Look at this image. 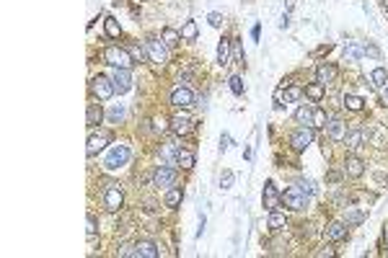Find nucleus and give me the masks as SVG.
Listing matches in <instances>:
<instances>
[{
  "instance_id": "obj_1",
  "label": "nucleus",
  "mask_w": 388,
  "mask_h": 258,
  "mask_svg": "<svg viewBox=\"0 0 388 258\" xmlns=\"http://www.w3.org/2000/svg\"><path fill=\"white\" fill-rule=\"evenodd\" d=\"M104 60H106L114 70H130L132 65H137V62L132 60V55L127 52V47H106Z\"/></svg>"
},
{
  "instance_id": "obj_2",
  "label": "nucleus",
  "mask_w": 388,
  "mask_h": 258,
  "mask_svg": "<svg viewBox=\"0 0 388 258\" xmlns=\"http://www.w3.org/2000/svg\"><path fill=\"white\" fill-rule=\"evenodd\" d=\"M122 204H125V191H122V186L114 184V181L106 184V189H104V209H106V212H119Z\"/></svg>"
},
{
  "instance_id": "obj_3",
  "label": "nucleus",
  "mask_w": 388,
  "mask_h": 258,
  "mask_svg": "<svg viewBox=\"0 0 388 258\" xmlns=\"http://www.w3.org/2000/svg\"><path fill=\"white\" fill-rule=\"evenodd\" d=\"M127 160H130V145L119 142V145H114V147L109 150V155H106V160H104V168H106V170H116V168L127 165Z\"/></svg>"
},
{
  "instance_id": "obj_4",
  "label": "nucleus",
  "mask_w": 388,
  "mask_h": 258,
  "mask_svg": "<svg viewBox=\"0 0 388 258\" xmlns=\"http://www.w3.org/2000/svg\"><path fill=\"white\" fill-rule=\"evenodd\" d=\"M91 93H93L99 101H109V98L116 93L114 80H111V78H106V75H96V78L91 80Z\"/></svg>"
},
{
  "instance_id": "obj_5",
  "label": "nucleus",
  "mask_w": 388,
  "mask_h": 258,
  "mask_svg": "<svg viewBox=\"0 0 388 258\" xmlns=\"http://www.w3.org/2000/svg\"><path fill=\"white\" fill-rule=\"evenodd\" d=\"M145 52H148L150 62H155V65H166L168 62V47H166L163 39H148L145 41Z\"/></svg>"
},
{
  "instance_id": "obj_6",
  "label": "nucleus",
  "mask_w": 388,
  "mask_h": 258,
  "mask_svg": "<svg viewBox=\"0 0 388 258\" xmlns=\"http://www.w3.org/2000/svg\"><path fill=\"white\" fill-rule=\"evenodd\" d=\"M305 191L295 184V186H287L285 191H282V207H290V209H295V212H300L303 207H305Z\"/></svg>"
},
{
  "instance_id": "obj_7",
  "label": "nucleus",
  "mask_w": 388,
  "mask_h": 258,
  "mask_svg": "<svg viewBox=\"0 0 388 258\" xmlns=\"http://www.w3.org/2000/svg\"><path fill=\"white\" fill-rule=\"evenodd\" d=\"M176 184V168L171 165H158L155 168V173H153V186H158V189H168Z\"/></svg>"
},
{
  "instance_id": "obj_8",
  "label": "nucleus",
  "mask_w": 388,
  "mask_h": 258,
  "mask_svg": "<svg viewBox=\"0 0 388 258\" xmlns=\"http://www.w3.org/2000/svg\"><path fill=\"white\" fill-rule=\"evenodd\" d=\"M111 142V132H106V129H99V132H93L91 137H88V145H86V152L93 158V155H99L106 145Z\"/></svg>"
},
{
  "instance_id": "obj_9",
  "label": "nucleus",
  "mask_w": 388,
  "mask_h": 258,
  "mask_svg": "<svg viewBox=\"0 0 388 258\" xmlns=\"http://www.w3.org/2000/svg\"><path fill=\"white\" fill-rule=\"evenodd\" d=\"M261 201L269 212H275L277 207H282V194H277V186L275 181H266L264 184V194H261Z\"/></svg>"
},
{
  "instance_id": "obj_10",
  "label": "nucleus",
  "mask_w": 388,
  "mask_h": 258,
  "mask_svg": "<svg viewBox=\"0 0 388 258\" xmlns=\"http://www.w3.org/2000/svg\"><path fill=\"white\" fill-rule=\"evenodd\" d=\"M310 142H313V129L300 126V129H295V132L290 135V145H293V150H298V152H303Z\"/></svg>"
},
{
  "instance_id": "obj_11",
  "label": "nucleus",
  "mask_w": 388,
  "mask_h": 258,
  "mask_svg": "<svg viewBox=\"0 0 388 258\" xmlns=\"http://www.w3.org/2000/svg\"><path fill=\"white\" fill-rule=\"evenodd\" d=\"M158 255H161V250H158V245H155L153 240H137L135 243L132 258H158Z\"/></svg>"
},
{
  "instance_id": "obj_12",
  "label": "nucleus",
  "mask_w": 388,
  "mask_h": 258,
  "mask_svg": "<svg viewBox=\"0 0 388 258\" xmlns=\"http://www.w3.org/2000/svg\"><path fill=\"white\" fill-rule=\"evenodd\" d=\"M168 124H171V132H174V135H179V137H186V135L191 132V129H194L191 119H189V116H184V114H176Z\"/></svg>"
},
{
  "instance_id": "obj_13",
  "label": "nucleus",
  "mask_w": 388,
  "mask_h": 258,
  "mask_svg": "<svg viewBox=\"0 0 388 258\" xmlns=\"http://www.w3.org/2000/svg\"><path fill=\"white\" fill-rule=\"evenodd\" d=\"M111 80H114V88H116V93H119V96L132 88V75H130V70H114Z\"/></svg>"
},
{
  "instance_id": "obj_14",
  "label": "nucleus",
  "mask_w": 388,
  "mask_h": 258,
  "mask_svg": "<svg viewBox=\"0 0 388 258\" xmlns=\"http://www.w3.org/2000/svg\"><path fill=\"white\" fill-rule=\"evenodd\" d=\"M171 104L176 106V109H189L191 104H194V93L189 91V88H174V93H171Z\"/></svg>"
},
{
  "instance_id": "obj_15",
  "label": "nucleus",
  "mask_w": 388,
  "mask_h": 258,
  "mask_svg": "<svg viewBox=\"0 0 388 258\" xmlns=\"http://www.w3.org/2000/svg\"><path fill=\"white\" fill-rule=\"evenodd\" d=\"M347 233H349V225H347V222H331V225L324 230V238H326L329 243H331V240H344Z\"/></svg>"
},
{
  "instance_id": "obj_16",
  "label": "nucleus",
  "mask_w": 388,
  "mask_h": 258,
  "mask_svg": "<svg viewBox=\"0 0 388 258\" xmlns=\"http://www.w3.org/2000/svg\"><path fill=\"white\" fill-rule=\"evenodd\" d=\"M344 173L352 176V178H360V176L365 173V163H362L360 158H355V155H349V158L344 160Z\"/></svg>"
},
{
  "instance_id": "obj_17",
  "label": "nucleus",
  "mask_w": 388,
  "mask_h": 258,
  "mask_svg": "<svg viewBox=\"0 0 388 258\" xmlns=\"http://www.w3.org/2000/svg\"><path fill=\"white\" fill-rule=\"evenodd\" d=\"M326 129H329V137L331 140H336V142H342L344 137H347V124L342 121V119H331V121H326Z\"/></svg>"
},
{
  "instance_id": "obj_18",
  "label": "nucleus",
  "mask_w": 388,
  "mask_h": 258,
  "mask_svg": "<svg viewBox=\"0 0 388 258\" xmlns=\"http://www.w3.org/2000/svg\"><path fill=\"white\" fill-rule=\"evenodd\" d=\"M334 78H336V67H334L331 62H324V65L316 67V83L326 85V83H331Z\"/></svg>"
},
{
  "instance_id": "obj_19",
  "label": "nucleus",
  "mask_w": 388,
  "mask_h": 258,
  "mask_svg": "<svg viewBox=\"0 0 388 258\" xmlns=\"http://www.w3.org/2000/svg\"><path fill=\"white\" fill-rule=\"evenodd\" d=\"M368 137H370V135L365 132V129H355V132H347V137H344L342 142H344L349 150H355V147H360V145H362Z\"/></svg>"
},
{
  "instance_id": "obj_20",
  "label": "nucleus",
  "mask_w": 388,
  "mask_h": 258,
  "mask_svg": "<svg viewBox=\"0 0 388 258\" xmlns=\"http://www.w3.org/2000/svg\"><path fill=\"white\" fill-rule=\"evenodd\" d=\"M174 160H176V165H181V168H194V163H197L194 152L181 150V147H176V150H174Z\"/></svg>"
},
{
  "instance_id": "obj_21",
  "label": "nucleus",
  "mask_w": 388,
  "mask_h": 258,
  "mask_svg": "<svg viewBox=\"0 0 388 258\" xmlns=\"http://www.w3.org/2000/svg\"><path fill=\"white\" fill-rule=\"evenodd\" d=\"M362 55H365V47H362V44H355V41H349V44L344 47V60H347V62H357Z\"/></svg>"
},
{
  "instance_id": "obj_22",
  "label": "nucleus",
  "mask_w": 388,
  "mask_h": 258,
  "mask_svg": "<svg viewBox=\"0 0 388 258\" xmlns=\"http://www.w3.org/2000/svg\"><path fill=\"white\" fill-rule=\"evenodd\" d=\"M101 119H104V109H101L99 104H91V106H88V111H86V121H88V126L101 124Z\"/></svg>"
},
{
  "instance_id": "obj_23",
  "label": "nucleus",
  "mask_w": 388,
  "mask_h": 258,
  "mask_svg": "<svg viewBox=\"0 0 388 258\" xmlns=\"http://www.w3.org/2000/svg\"><path fill=\"white\" fill-rule=\"evenodd\" d=\"M230 62V39H220V44H217V65H228Z\"/></svg>"
},
{
  "instance_id": "obj_24",
  "label": "nucleus",
  "mask_w": 388,
  "mask_h": 258,
  "mask_svg": "<svg viewBox=\"0 0 388 258\" xmlns=\"http://www.w3.org/2000/svg\"><path fill=\"white\" fill-rule=\"evenodd\" d=\"M197 34H200V29H197V21H184V26H181V39L184 41H194L197 39Z\"/></svg>"
},
{
  "instance_id": "obj_25",
  "label": "nucleus",
  "mask_w": 388,
  "mask_h": 258,
  "mask_svg": "<svg viewBox=\"0 0 388 258\" xmlns=\"http://www.w3.org/2000/svg\"><path fill=\"white\" fill-rule=\"evenodd\" d=\"M324 88H326V85H321V83H310V85H305V96L319 104L324 98Z\"/></svg>"
},
{
  "instance_id": "obj_26",
  "label": "nucleus",
  "mask_w": 388,
  "mask_h": 258,
  "mask_svg": "<svg viewBox=\"0 0 388 258\" xmlns=\"http://www.w3.org/2000/svg\"><path fill=\"white\" fill-rule=\"evenodd\" d=\"M285 225H287V217H285V214H280L277 209H275V212H269L266 227H272V230H280V227H285Z\"/></svg>"
},
{
  "instance_id": "obj_27",
  "label": "nucleus",
  "mask_w": 388,
  "mask_h": 258,
  "mask_svg": "<svg viewBox=\"0 0 388 258\" xmlns=\"http://www.w3.org/2000/svg\"><path fill=\"white\" fill-rule=\"evenodd\" d=\"M370 83L375 85V88H383V85L388 83V70H385V67H375V70L370 72Z\"/></svg>"
},
{
  "instance_id": "obj_28",
  "label": "nucleus",
  "mask_w": 388,
  "mask_h": 258,
  "mask_svg": "<svg viewBox=\"0 0 388 258\" xmlns=\"http://www.w3.org/2000/svg\"><path fill=\"white\" fill-rule=\"evenodd\" d=\"M104 26H106V36H109V39H119L122 26H119V21H116L114 16H109V18L104 21Z\"/></svg>"
},
{
  "instance_id": "obj_29",
  "label": "nucleus",
  "mask_w": 388,
  "mask_h": 258,
  "mask_svg": "<svg viewBox=\"0 0 388 258\" xmlns=\"http://www.w3.org/2000/svg\"><path fill=\"white\" fill-rule=\"evenodd\" d=\"M181 199H184V191H181V189H168V191H166V199H163V201H166V207L176 209V207L181 204Z\"/></svg>"
},
{
  "instance_id": "obj_30",
  "label": "nucleus",
  "mask_w": 388,
  "mask_h": 258,
  "mask_svg": "<svg viewBox=\"0 0 388 258\" xmlns=\"http://www.w3.org/2000/svg\"><path fill=\"white\" fill-rule=\"evenodd\" d=\"M344 106H347L349 111H362L365 101H362L360 96H355V93H344Z\"/></svg>"
},
{
  "instance_id": "obj_31",
  "label": "nucleus",
  "mask_w": 388,
  "mask_h": 258,
  "mask_svg": "<svg viewBox=\"0 0 388 258\" xmlns=\"http://www.w3.org/2000/svg\"><path fill=\"white\" fill-rule=\"evenodd\" d=\"M161 39L166 41V47L171 49V47H176L179 41H181V34L179 31H174V29H163V34H161Z\"/></svg>"
},
{
  "instance_id": "obj_32",
  "label": "nucleus",
  "mask_w": 388,
  "mask_h": 258,
  "mask_svg": "<svg viewBox=\"0 0 388 258\" xmlns=\"http://www.w3.org/2000/svg\"><path fill=\"white\" fill-rule=\"evenodd\" d=\"M228 85H230V91L236 93V96H244V78H241V75H230Z\"/></svg>"
},
{
  "instance_id": "obj_33",
  "label": "nucleus",
  "mask_w": 388,
  "mask_h": 258,
  "mask_svg": "<svg viewBox=\"0 0 388 258\" xmlns=\"http://www.w3.org/2000/svg\"><path fill=\"white\" fill-rule=\"evenodd\" d=\"M362 220H365V214H362V212H357V209H349V212H347V217H344V222H347L349 227H352V225H360Z\"/></svg>"
},
{
  "instance_id": "obj_34",
  "label": "nucleus",
  "mask_w": 388,
  "mask_h": 258,
  "mask_svg": "<svg viewBox=\"0 0 388 258\" xmlns=\"http://www.w3.org/2000/svg\"><path fill=\"white\" fill-rule=\"evenodd\" d=\"M310 126H326V111L324 109H313V116H310Z\"/></svg>"
},
{
  "instance_id": "obj_35",
  "label": "nucleus",
  "mask_w": 388,
  "mask_h": 258,
  "mask_svg": "<svg viewBox=\"0 0 388 258\" xmlns=\"http://www.w3.org/2000/svg\"><path fill=\"white\" fill-rule=\"evenodd\" d=\"M233 184H236V173H233V170H223V176H220V189L228 191Z\"/></svg>"
},
{
  "instance_id": "obj_36",
  "label": "nucleus",
  "mask_w": 388,
  "mask_h": 258,
  "mask_svg": "<svg viewBox=\"0 0 388 258\" xmlns=\"http://www.w3.org/2000/svg\"><path fill=\"white\" fill-rule=\"evenodd\" d=\"M310 116H313V109H310V106H300V109L295 111V119H298L300 124H310Z\"/></svg>"
},
{
  "instance_id": "obj_37",
  "label": "nucleus",
  "mask_w": 388,
  "mask_h": 258,
  "mask_svg": "<svg viewBox=\"0 0 388 258\" xmlns=\"http://www.w3.org/2000/svg\"><path fill=\"white\" fill-rule=\"evenodd\" d=\"M230 52H233V57H236V62H244V60H246V55H244V49H241V39H230Z\"/></svg>"
},
{
  "instance_id": "obj_38",
  "label": "nucleus",
  "mask_w": 388,
  "mask_h": 258,
  "mask_svg": "<svg viewBox=\"0 0 388 258\" xmlns=\"http://www.w3.org/2000/svg\"><path fill=\"white\" fill-rule=\"evenodd\" d=\"M127 52L132 55V60H135V62H142V60H145V55H148L140 44H127Z\"/></svg>"
},
{
  "instance_id": "obj_39",
  "label": "nucleus",
  "mask_w": 388,
  "mask_h": 258,
  "mask_svg": "<svg viewBox=\"0 0 388 258\" xmlns=\"http://www.w3.org/2000/svg\"><path fill=\"white\" fill-rule=\"evenodd\" d=\"M303 96V88H298V85H290V88L285 91V104H290V101H298Z\"/></svg>"
},
{
  "instance_id": "obj_40",
  "label": "nucleus",
  "mask_w": 388,
  "mask_h": 258,
  "mask_svg": "<svg viewBox=\"0 0 388 258\" xmlns=\"http://www.w3.org/2000/svg\"><path fill=\"white\" fill-rule=\"evenodd\" d=\"M96 217H93V214H88V217H86V233H88V240H93L96 238Z\"/></svg>"
},
{
  "instance_id": "obj_41",
  "label": "nucleus",
  "mask_w": 388,
  "mask_h": 258,
  "mask_svg": "<svg viewBox=\"0 0 388 258\" xmlns=\"http://www.w3.org/2000/svg\"><path fill=\"white\" fill-rule=\"evenodd\" d=\"M207 21H210V26H212V29H220V26H223V13L212 11V13L207 16Z\"/></svg>"
},
{
  "instance_id": "obj_42",
  "label": "nucleus",
  "mask_w": 388,
  "mask_h": 258,
  "mask_svg": "<svg viewBox=\"0 0 388 258\" xmlns=\"http://www.w3.org/2000/svg\"><path fill=\"white\" fill-rule=\"evenodd\" d=\"M109 119H111V121H122V119H125V109H122V106H114V109L109 111Z\"/></svg>"
},
{
  "instance_id": "obj_43",
  "label": "nucleus",
  "mask_w": 388,
  "mask_h": 258,
  "mask_svg": "<svg viewBox=\"0 0 388 258\" xmlns=\"http://www.w3.org/2000/svg\"><path fill=\"white\" fill-rule=\"evenodd\" d=\"M116 253H119V255H132V253H135V245H130V243H122L119 248H116Z\"/></svg>"
},
{
  "instance_id": "obj_44",
  "label": "nucleus",
  "mask_w": 388,
  "mask_h": 258,
  "mask_svg": "<svg viewBox=\"0 0 388 258\" xmlns=\"http://www.w3.org/2000/svg\"><path fill=\"white\" fill-rule=\"evenodd\" d=\"M298 186H300V189H303L308 196H310V194H316V186H313V181H300Z\"/></svg>"
},
{
  "instance_id": "obj_45",
  "label": "nucleus",
  "mask_w": 388,
  "mask_h": 258,
  "mask_svg": "<svg viewBox=\"0 0 388 258\" xmlns=\"http://www.w3.org/2000/svg\"><path fill=\"white\" fill-rule=\"evenodd\" d=\"M365 55H373V57H380V49L375 44H365Z\"/></svg>"
},
{
  "instance_id": "obj_46",
  "label": "nucleus",
  "mask_w": 388,
  "mask_h": 258,
  "mask_svg": "<svg viewBox=\"0 0 388 258\" xmlns=\"http://www.w3.org/2000/svg\"><path fill=\"white\" fill-rule=\"evenodd\" d=\"M287 26H290V13L285 11V13H282V18H280V29H287Z\"/></svg>"
},
{
  "instance_id": "obj_47",
  "label": "nucleus",
  "mask_w": 388,
  "mask_h": 258,
  "mask_svg": "<svg viewBox=\"0 0 388 258\" xmlns=\"http://www.w3.org/2000/svg\"><path fill=\"white\" fill-rule=\"evenodd\" d=\"M228 147H230V137H228V135H223V137H220V150L225 152Z\"/></svg>"
},
{
  "instance_id": "obj_48",
  "label": "nucleus",
  "mask_w": 388,
  "mask_h": 258,
  "mask_svg": "<svg viewBox=\"0 0 388 258\" xmlns=\"http://www.w3.org/2000/svg\"><path fill=\"white\" fill-rule=\"evenodd\" d=\"M259 34H261V26L256 23V26L251 29V39H254V41H259Z\"/></svg>"
},
{
  "instance_id": "obj_49",
  "label": "nucleus",
  "mask_w": 388,
  "mask_h": 258,
  "mask_svg": "<svg viewBox=\"0 0 388 258\" xmlns=\"http://www.w3.org/2000/svg\"><path fill=\"white\" fill-rule=\"evenodd\" d=\"M334 253H336L334 248H324V250H319L316 255H319V258H324V255H334Z\"/></svg>"
},
{
  "instance_id": "obj_50",
  "label": "nucleus",
  "mask_w": 388,
  "mask_h": 258,
  "mask_svg": "<svg viewBox=\"0 0 388 258\" xmlns=\"http://www.w3.org/2000/svg\"><path fill=\"white\" fill-rule=\"evenodd\" d=\"M383 98H385V104H388V83L383 85Z\"/></svg>"
},
{
  "instance_id": "obj_51",
  "label": "nucleus",
  "mask_w": 388,
  "mask_h": 258,
  "mask_svg": "<svg viewBox=\"0 0 388 258\" xmlns=\"http://www.w3.org/2000/svg\"><path fill=\"white\" fill-rule=\"evenodd\" d=\"M385 238H388V230H385Z\"/></svg>"
}]
</instances>
